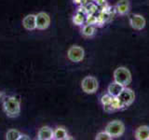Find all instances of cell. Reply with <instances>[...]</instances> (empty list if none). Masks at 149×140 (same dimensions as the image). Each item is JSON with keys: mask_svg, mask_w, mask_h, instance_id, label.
I'll return each mask as SVG.
<instances>
[{"mask_svg": "<svg viewBox=\"0 0 149 140\" xmlns=\"http://www.w3.org/2000/svg\"><path fill=\"white\" fill-rule=\"evenodd\" d=\"M3 108L8 117H9V118H15V117H18L20 115L21 103L16 97L9 96L4 100Z\"/></svg>", "mask_w": 149, "mask_h": 140, "instance_id": "1", "label": "cell"}, {"mask_svg": "<svg viewBox=\"0 0 149 140\" xmlns=\"http://www.w3.org/2000/svg\"><path fill=\"white\" fill-rule=\"evenodd\" d=\"M114 80L122 84L123 86H128L132 83V76L130 70L125 66H119L114 71Z\"/></svg>", "mask_w": 149, "mask_h": 140, "instance_id": "2", "label": "cell"}, {"mask_svg": "<svg viewBox=\"0 0 149 140\" xmlns=\"http://www.w3.org/2000/svg\"><path fill=\"white\" fill-rule=\"evenodd\" d=\"M112 137H120L125 133V124L119 120H114L107 123L105 130Z\"/></svg>", "mask_w": 149, "mask_h": 140, "instance_id": "3", "label": "cell"}, {"mask_svg": "<svg viewBox=\"0 0 149 140\" xmlns=\"http://www.w3.org/2000/svg\"><path fill=\"white\" fill-rule=\"evenodd\" d=\"M81 88L84 92L88 93V94H92L97 92L98 88H99V82L95 77L87 76L82 79Z\"/></svg>", "mask_w": 149, "mask_h": 140, "instance_id": "4", "label": "cell"}, {"mask_svg": "<svg viewBox=\"0 0 149 140\" xmlns=\"http://www.w3.org/2000/svg\"><path fill=\"white\" fill-rule=\"evenodd\" d=\"M116 98L118 99L120 106H129L132 105L135 100V93L132 90L125 87L122 92Z\"/></svg>", "mask_w": 149, "mask_h": 140, "instance_id": "5", "label": "cell"}, {"mask_svg": "<svg viewBox=\"0 0 149 140\" xmlns=\"http://www.w3.org/2000/svg\"><path fill=\"white\" fill-rule=\"evenodd\" d=\"M85 56V50L80 46L74 45L70 47L67 51V57L68 59L74 63H79L84 59Z\"/></svg>", "mask_w": 149, "mask_h": 140, "instance_id": "6", "label": "cell"}, {"mask_svg": "<svg viewBox=\"0 0 149 140\" xmlns=\"http://www.w3.org/2000/svg\"><path fill=\"white\" fill-rule=\"evenodd\" d=\"M130 24L134 30H143L146 25V20L141 14H130L129 16Z\"/></svg>", "mask_w": 149, "mask_h": 140, "instance_id": "7", "label": "cell"}, {"mask_svg": "<svg viewBox=\"0 0 149 140\" xmlns=\"http://www.w3.org/2000/svg\"><path fill=\"white\" fill-rule=\"evenodd\" d=\"M36 29L46 30L50 24V17L46 12H39L36 14Z\"/></svg>", "mask_w": 149, "mask_h": 140, "instance_id": "8", "label": "cell"}, {"mask_svg": "<svg viewBox=\"0 0 149 140\" xmlns=\"http://www.w3.org/2000/svg\"><path fill=\"white\" fill-rule=\"evenodd\" d=\"M22 26L28 31L36 29V16L35 14H29L22 20Z\"/></svg>", "mask_w": 149, "mask_h": 140, "instance_id": "9", "label": "cell"}, {"mask_svg": "<svg viewBox=\"0 0 149 140\" xmlns=\"http://www.w3.org/2000/svg\"><path fill=\"white\" fill-rule=\"evenodd\" d=\"M125 86H123L122 84H120L118 82H112L110 85L108 86V88H107V92H108V94H110L112 97H118L121 92H122V91L124 90Z\"/></svg>", "mask_w": 149, "mask_h": 140, "instance_id": "10", "label": "cell"}, {"mask_svg": "<svg viewBox=\"0 0 149 140\" xmlns=\"http://www.w3.org/2000/svg\"><path fill=\"white\" fill-rule=\"evenodd\" d=\"M134 136L137 140H149V126H139L135 131Z\"/></svg>", "mask_w": 149, "mask_h": 140, "instance_id": "11", "label": "cell"}, {"mask_svg": "<svg viewBox=\"0 0 149 140\" xmlns=\"http://www.w3.org/2000/svg\"><path fill=\"white\" fill-rule=\"evenodd\" d=\"M53 132L52 129L48 127V126H44L39 129L38 134H37V138L39 140H52L53 139Z\"/></svg>", "mask_w": 149, "mask_h": 140, "instance_id": "12", "label": "cell"}, {"mask_svg": "<svg viewBox=\"0 0 149 140\" xmlns=\"http://www.w3.org/2000/svg\"><path fill=\"white\" fill-rule=\"evenodd\" d=\"M116 9L120 15H126L128 14L130 9V5L129 0H119L116 5Z\"/></svg>", "mask_w": 149, "mask_h": 140, "instance_id": "13", "label": "cell"}, {"mask_svg": "<svg viewBox=\"0 0 149 140\" xmlns=\"http://www.w3.org/2000/svg\"><path fill=\"white\" fill-rule=\"evenodd\" d=\"M69 138V135L66 130L63 127H58L53 132V139L55 140H66Z\"/></svg>", "mask_w": 149, "mask_h": 140, "instance_id": "14", "label": "cell"}, {"mask_svg": "<svg viewBox=\"0 0 149 140\" xmlns=\"http://www.w3.org/2000/svg\"><path fill=\"white\" fill-rule=\"evenodd\" d=\"M95 33V28L92 24H87L83 27L82 29V35L86 37H91L94 35Z\"/></svg>", "mask_w": 149, "mask_h": 140, "instance_id": "15", "label": "cell"}, {"mask_svg": "<svg viewBox=\"0 0 149 140\" xmlns=\"http://www.w3.org/2000/svg\"><path fill=\"white\" fill-rule=\"evenodd\" d=\"M21 133L18 130L15 129H10L8 131V133L6 134V138L8 140H19L20 138Z\"/></svg>", "mask_w": 149, "mask_h": 140, "instance_id": "16", "label": "cell"}, {"mask_svg": "<svg viewBox=\"0 0 149 140\" xmlns=\"http://www.w3.org/2000/svg\"><path fill=\"white\" fill-rule=\"evenodd\" d=\"M112 137L111 135L106 132V131H104V132H100V133H98L96 134V136H95V139L96 140H111Z\"/></svg>", "mask_w": 149, "mask_h": 140, "instance_id": "17", "label": "cell"}, {"mask_svg": "<svg viewBox=\"0 0 149 140\" xmlns=\"http://www.w3.org/2000/svg\"><path fill=\"white\" fill-rule=\"evenodd\" d=\"M73 22L76 25H81L84 22V15L80 12H77L73 18Z\"/></svg>", "mask_w": 149, "mask_h": 140, "instance_id": "18", "label": "cell"}, {"mask_svg": "<svg viewBox=\"0 0 149 140\" xmlns=\"http://www.w3.org/2000/svg\"><path fill=\"white\" fill-rule=\"evenodd\" d=\"M113 99H114V97H112L110 94H106V95H104L102 97V105H104V106H111Z\"/></svg>", "mask_w": 149, "mask_h": 140, "instance_id": "19", "label": "cell"}, {"mask_svg": "<svg viewBox=\"0 0 149 140\" xmlns=\"http://www.w3.org/2000/svg\"><path fill=\"white\" fill-rule=\"evenodd\" d=\"M22 139L29 140V139H30V137L28 136V135H26V134H21V135H20V138H19V140H22Z\"/></svg>", "mask_w": 149, "mask_h": 140, "instance_id": "20", "label": "cell"}, {"mask_svg": "<svg viewBox=\"0 0 149 140\" xmlns=\"http://www.w3.org/2000/svg\"><path fill=\"white\" fill-rule=\"evenodd\" d=\"M2 97H3V92H0V99H1Z\"/></svg>", "mask_w": 149, "mask_h": 140, "instance_id": "21", "label": "cell"}]
</instances>
